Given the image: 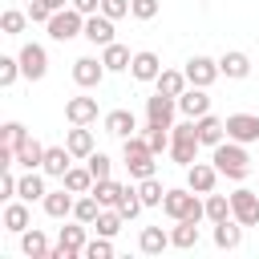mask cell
Wrapping results in <instances>:
<instances>
[{
    "label": "cell",
    "mask_w": 259,
    "mask_h": 259,
    "mask_svg": "<svg viewBox=\"0 0 259 259\" xmlns=\"http://www.w3.org/2000/svg\"><path fill=\"white\" fill-rule=\"evenodd\" d=\"M198 125L194 121H182V125H174V142H170V150H174V162H182V166H190L194 162V154H198Z\"/></svg>",
    "instance_id": "obj_1"
},
{
    "label": "cell",
    "mask_w": 259,
    "mask_h": 259,
    "mask_svg": "<svg viewBox=\"0 0 259 259\" xmlns=\"http://www.w3.org/2000/svg\"><path fill=\"white\" fill-rule=\"evenodd\" d=\"M125 166H130L134 178H150L154 174V146L138 142V138H125Z\"/></svg>",
    "instance_id": "obj_2"
},
{
    "label": "cell",
    "mask_w": 259,
    "mask_h": 259,
    "mask_svg": "<svg viewBox=\"0 0 259 259\" xmlns=\"http://www.w3.org/2000/svg\"><path fill=\"white\" fill-rule=\"evenodd\" d=\"M162 206H166V214L170 219H202V202L190 194V190H166V198H162Z\"/></svg>",
    "instance_id": "obj_3"
},
{
    "label": "cell",
    "mask_w": 259,
    "mask_h": 259,
    "mask_svg": "<svg viewBox=\"0 0 259 259\" xmlns=\"http://www.w3.org/2000/svg\"><path fill=\"white\" fill-rule=\"evenodd\" d=\"M77 32H85L81 8H65V12H53V16H49V36H53V40H73Z\"/></svg>",
    "instance_id": "obj_4"
},
{
    "label": "cell",
    "mask_w": 259,
    "mask_h": 259,
    "mask_svg": "<svg viewBox=\"0 0 259 259\" xmlns=\"http://www.w3.org/2000/svg\"><path fill=\"white\" fill-rule=\"evenodd\" d=\"M214 166H219V174H227V178H243L247 174V150L243 146H214Z\"/></svg>",
    "instance_id": "obj_5"
},
{
    "label": "cell",
    "mask_w": 259,
    "mask_h": 259,
    "mask_svg": "<svg viewBox=\"0 0 259 259\" xmlns=\"http://www.w3.org/2000/svg\"><path fill=\"white\" fill-rule=\"evenodd\" d=\"M227 134L235 142H259V113H231L227 117Z\"/></svg>",
    "instance_id": "obj_6"
},
{
    "label": "cell",
    "mask_w": 259,
    "mask_h": 259,
    "mask_svg": "<svg viewBox=\"0 0 259 259\" xmlns=\"http://www.w3.org/2000/svg\"><path fill=\"white\" fill-rule=\"evenodd\" d=\"M146 117H150V125H162V130H170V121H174V97L158 89V93L150 97V105H146Z\"/></svg>",
    "instance_id": "obj_7"
},
{
    "label": "cell",
    "mask_w": 259,
    "mask_h": 259,
    "mask_svg": "<svg viewBox=\"0 0 259 259\" xmlns=\"http://www.w3.org/2000/svg\"><path fill=\"white\" fill-rule=\"evenodd\" d=\"M231 210H235V219H239L243 227H255V223H259V198H255L251 190H235V194H231Z\"/></svg>",
    "instance_id": "obj_8"
},
{
    "label": "cell",
    "mask_w": 259,
    "mask_h": 259,
    "mask_svg": "<svg viewBox=\"0 0 259 259\" xmlns=\"http://www.w3.org/2000/svg\"><path fill=\"white\" fill-rule=\"evenodd\" d=\"M45 69H49L45 49H40V45H24V49H20V73H24V77H32V81H40V77H45Z\"/></svg>",
    "instance_id": "obj_9"
},
{
    "label": "cell",
    "mask_w": 259,
    "mask_h": 259,
    "mask_svg": "<svg viewBox=\"0 0 259 259\" xmlns=\"http://www.w3.org/2000/svg\"><path fill=\"white\" fill-rule=\"evenodd\" d=\"M105 77V61H93V57H81V61H73V81L77 85H97Z\"/></svg>",
    "instance_id": "obj_10"
},
{
    "label": "cell",
    "mask_w": 259,
    "mask_h": 259,
    "mask_svg": "<svg viewBox=\"0 0 259 259\" xmlns=\"http://www.w3.org/2000/svg\"><path fill=\"white\" fill-rule=\"evenodd\" d=\"M65 117H69L73 125H89V121H97V101H93V97H73V101L65 105Z\"/></svg>",
    "instance_id": "obj_11"
},
{
    "label": "cell",
    "mask_w": 259,
    "mask_h": 259,
    "mask_svg": "<svg viewBox=\"0 0 259 259\" xmlns=\"http://www.w3.org/2000/svg\"><path fill=\"white\" fill-rule=\"evenodd\" d=\"M85 36L93 40V45H113V16H89L85 20Z\"/></svg>",
    "instance_id": "obj_12"
},
{
    "label": "cell",
    "mask_w": 259,
    "mask_h": 259,
    "mask_svg": "<svg viewBox=\"0 0 259 259\" xmlns=\"http://www.w3.org/2000/svg\"><path fill=\"white\" fill-rule=\"evenodd\" d=\"M214 77H219V65L206 61V57H194V61L186 65V81H190V85H202V89H206Z\"/></svg>",
    "instance_id": "obj_13"
},
{
    "label": "cell",
    "mask_w": 259,
    "mask_h": 259,
    "mask_svg": "<svg viewBox=\"0 0 259 259\" xmlns=\"http://www.w3.org/2000/svg\"><path fill=\"white\" fill-rule=\"evenodd\" d=\"M45 150H49V146H40L36 138H24V142L16 146V162H20L24 170H36V166H45Z\"/></svg>",
    "instance_id": "obj_14"
},
{
    "label": "cell",
    "mask_w": 259,
    "mask_h": 259,
    "mask_svg": "<svg viewBox=\"0 0 259 259\" xmlns=\"http://www.w3.org/2000/svg\"><path fill=\"white\" fill-rule=\"evenodd\" d=\"M186 170H190V190H198V194H210V190H214L219 166H202V162H190Z\"/></svg>",
    "instance_id": "obj_15"
},
{
    "label": "cell",
    "mask_w": 259,
    "mask_h": 259,
    "mask_svg": "<svg viewBox=\"0 0 259 259\" xmlns=\"http://www.w3.org/2000/svg\"><path fill=\"white\" fill-rule=\"evenodd\" d=\"M130 73H134L138 81H158L162 65H158V57H154V53H134V61H130Z\"/></svg>",
    "instance_id": "obj_16"
},
{
    "label": "cell",
    "mask_w": 259,
    "mask_h": 259,
    "mask_svg": "<svg viewBox=\"0 0 259 259\" xmlns=\"http://www.w3.org/2000/svg\"><path fill=\"white\" fill-rule=\"evenodd\" d=\"M178 105H182V113H186V117H202V113L210 109V97L202 93V85H194L190 93H182V97H178Z\"/></svg>",
    "instance_id": "obj_17"
},
{
    "label": "cell",
    "mask_w": 259,
    "mask_h": 259,
    "mask_svg": "<svg viewBox=\"0 0 259 259\" xmlns=\"http://www.w3.org/2000/svg\"><path fill=\"white\" fill-rule=\"evenodd\" d=\"M69 158H73V154H69V146H49V150H45V166H40V170H45V174H57V178H65V170H69Z\"/></svg>",
    "instance_id": "obj_18"
},
{
    "label": "cell",
    "mask_w": 259,
    "mask_h": 259,
    "mask_svg": "<svg viewBox=\"0 0 259 259\" xmlns=\"http://www.w3.org/2000/svg\"><path fill=\"white\" fill-rule=\"evenodd\" d=\"M223 130H227V121H219V117H210V113L198 117V142H202V146H219V142H223Z\"/></svg>",
    "instance_id": "obj_19"
},
{
    "label": "cell",
    "mask_w": 259,
    "mask_h": 259,
    "mask_svg": "<svg viewBox=\"0 0 259 259\" xmlns=\"http://www.w3.org/2000/svg\"><path fill=\"white\" fill-rule=\"evenodd\" d=\"M65 146H69V154H73V158H89V154H93V134H89L85 125H73Z\"/></svg>",
    "instance_id": "obj_20"
},
{
    "label": "cell",
    "mask_w": 259,
    "mask_h": 259,
    "mask_svg": "<svg viewBox=\"0 0 259 259\" xmlns=\"http://www.w3.org/2000/svg\"><path fill=\"white\" fill-rule=\"evenodd\" d=\"M134 125H138V121H134V113H130V109H113V113L105 117V130H109V134H117V138H134Z\"/></svg>",
    "instance_id": "obj_21"
},
{
    "label": "cell",
    "mask_w": 259,
    "mask_h": 259,
    "mask_svg": "<svg viewBox=\"0 0 259 259\" xmlns=\"http://www.w3.org/2000/svg\"><path fill=\"white\" fill-rule=\"evenodd\" d=\"M219 73H227V77H247V73H251L247 53H227V57L219 61Z\"/></svg>",
    "instance_id": "obj_22"
},
{
    "label": "cell",
    "mask_w": 259,
    "mask_h": 259,
    "mask_svg": "<svg viewBox=\"0 0 259 259\" xmlns=\"http://www.w3.org/2000/svg\"><path fill=\"white\" fill-rule=\"evenodd\" d=\"M93 194H97V202H101V206H117V202H121V194H125V186H121V182H113V178H101Z\"/></svg>",
    "instance_id": "obj_23"
},
{
    "label": "cell",
    "mask_w": 259,
    "mask_h": 259,
    "mask_svg": "<svg viewBox=\"0 0 259 259\" xmlns=\"http://www.w3.org/2000/svg\"><path fill=\"white\" fill-rule=\"evenodd\" d=\"M45 210H49L53 219H69V214H73V198H69L65 190H53V194H45Z\"/></svg>",
    "instance_id": "obj_24"
},
{
    "label": "cell",
    "mask_w": 259,
    "mask_h": 259,
    "mask_svg": "<svg viewBox=\"0 0 259 259\" xmlns=\"http://www.w3.org/2000/svg\"><path fill=\"white\" fill-rule=\"evenodd\" d=\"M20 247H24V255H28V259H49V239H45L40 231H24Z\"/></svg>",
    "instance_id": "obj_25"
},
{
    "label": "cell",
    "mask_w": 259,
    "mask_h": 259,
    "mask_svg": "<svg viewBox=\"0 0 259 259\" xmlns=\"http://www.w3.org/2000/svg\"><path fill=\"white\" fill-rule=\"evenodd\" d=\"M16 194H20L24 202H32V198H45V178H40L36 170H32V174H24V178H20V190H16Z\"/></svg>",
    "instance_id": "obj_26"
},
{
    "label": "cell",
    "mask_w": 259,
    "mask_h": 259,
    "mask_svg": "<svg viewBox=\"0 0 259 259\" xmlns=\"http://www.w3.org/2000/svg\"><path fill=\"white\" fill-rule=\"evenodd\" d=\"M101 61H105V69H130L134 57H130L125 45H105V57H101Z\"/></svg>",
    "instance_id": "obj_27"
},
{
    "label": "cell",
    "mask_w": 259,
    "mask_h": 259,
    "mask_svg": "<svg viewBox=\"0 0 259 259\" xmlns=\"http://www.w3.org/2000/svg\"><path fill=\"white\" fill-rule=\"evenodd\" d=\"M65 186H69L73 194H85V190L93 186V174H89V170H77V166H69V170H65Z\"/></svg>",
    "instance_id": "obj_28"
},
{
    "label": "cell",
    "mask_w": 259,
    "mask_h": 259,
    "mask_svg": "<svg viewBox=\"0 0 259 259\" xmlns=\"http://www.w3.org/2000/svg\"><path fill=\"white\" fill-rule=\"evenodd\" d=\"M166 243H170L166 231H158V227H146V231H142V251H146V255H158Z\"/></svg>",
    "instance_id": "obj_29"
},
{
    "label": "cell",
    "mask_w": 259,
    "mask_h": 259,
    "mask_svg": "<svg viewBox=\"0 0 259 259\" xmlns=\"http://www.w3.org/2000/svg\"><path fill=\"white\" fill-rule=\"evenodd\" d=\"M182 85H186V73H158V89H162V93L182 97Z\"/></svg>",
    "instance_id": "obj_30"
},
{
    "label": "cell",
    "mask_w": 259,
    "mask_h": 259,
    "mask_svg": "<svg viewBox=\"0 0 259 259\" xmlns=\"http://www.w3.org/2000/svg\"><path fill=\"white\" fill-rule=\"evenodd\" d=\"M4 227H8V231H24V227H28V210H24L20 202L4 206Z\"/></svg>",
    "instance_id": "obj_31"
},
{
    "label": "cell",
    "mask_w": 259,
    "mask_h": 259,
    "mask_svg": "<svg viewBox=\"0 0 259 259\" xmlns=\"http://www.w3.org/2000/svg\"><path fill=\"white\" fill-rule=\"evenodd\" d=\"M121 219H125L121 210H101V214H97V231L109 239V235H117V231H121Z\"/></svg>",
    "instance_id": "obj_32"
},
{
    "label": "cell",
    "mask_w": 259,
    "mask_h": 259,
    "mask_svg": "<svg viewBox=\"0 0 259 259\" xmlns=\"http://www.w3.org/2000/svg\"><path fill=\"white\" fill-rule=\"evenodd\" d=\"M174 243H178V247H194V243H198V227H194V219H178Z\"/></svg>",
    "instance_id": "obj_33"
},
{
    "label": "cell",
    "mask_w": 259,
    "mask_h": 259,
    "mask_svg": "<svg viewBox=\"0 0 259 259\" xmlns=\"http://www.w3.org/2000/svg\"><path fill=\"white\" fill-rule=\"evenodd\" d=\"M206 214H210L214 223H223V219H231L235 210H231V202H227L223 194H210V198H206Z\"/></svg>",
    "instance_id": "obj_34"
},
{
    "label": "cell",
    "mask_w": 259,
    "mask_h": 259,
    "mask_svg": "<svg viewBox=\"0 0 259 259\" xmlns=\"http://www.w3.org/2000/svg\"><path fill=\"white\" fill-rule=\"evenodd\" d=\"M73 214H77L81 223H97V214H101V202H97V194H93V198H81V202L73 206Z\"/></svg>",
    "instance_id": "obj_35"
},
{
    "label": "cell",
    "mask_w": 259,
    "mask_h": 259,
    "mask_svg": "<svg viewBox=\"0 0 259 259\" xmlns=\"http://www.w3.org/2000/svg\"><path fill=\"white\" fill-rule=\"evenodd\" d=\"M138 194H142V202H162V198H166V190H162V182H158L154 174L142 178V190H138Z\"/></svg>",
    "instance_id": "obj_36"
},
{
    "label": "cell",
    "mask_w": 259,
    "mask_h": 259,
    "mask_svg": "<svg viewBox=\"0 0 259 259\" xmlns=\"http://www.w3.org/2000/svg\"><path fill=\"white\" fill-rule=\"evenodd\" d=\"M214 243H219V247H239V227L223 219V223H219V231H214Z\"/></svg>",
    "instance_id": "obj_37"
},
{
    "label": "cell",
    "mask_w": 259,
    "mask_h": 259,
    "mask_svg": "<svg viewBox=\"0 0 259 259\" xmlns=\"http://www.w3.org/2000/svg\"><path fill=\"white\" fill-rule=\"evenodd\" d=\"M117 210H121V214H125V219H134V214H138V210H142V194H138V190H130V186H125V194H121V202H117Z\"/></svg>",
    "instance_id": "obj_38"
},
{
    "label": "cell",
    "mask_w": 259,
    "mask_h": 259,
    "mask_svg": "<svg viewBox=\"0 0 259 259\" xmlns=\"http://www.w3.org/2000/svg\"><path fill=\"white\" fill-rule=\"evenodd\" d=\"M61 4H65V0H32L28 16H32V20H49V16H53V12L61 8Z\"/></svg>",
    "instance_id": "obj_39"
},
{
    "label": "cell",
    "mask_w": 259,
    "mask_h": 259,
    "mask_svg": "<svg viewBox=\"0 0 259 259\" xmlns=\"http://www.w3.org/2000/svg\"><path fill=\"white\" fill-rule=\"evenodd\" d=\"M89 174H93V182L109 178V158L105 154H89Z\"/></svg>",
    "instance_id": "obj_40"
},
{
    "label": "cell",
    "mask_w": 259,
    "mask_h": 259,
    "mask_svg": "<svg viewBox=\"0 0 259 259\" xmlns=\"http://www.w3.org/2000/svg\"><path fill=\"white\" fill-rule=\"evenodd\" d=\"M61 243L73 247V251H81V247H85V231H81V227H61Z\"/></svg>",
    "instance_id": "obj_41"
},
{
    "label": "cell",
    "mask_w": 259,
    "mask_h": 259,
    "mask_svg": "<svg viewBox=\"0 0 259 259\" xmlns=\"http://www.w3.org/2000/svg\"><path fill=\"white\" fill-rule=\"evenodd\" d=\"M16 69H20V57H0V85H12L16 81Z\"/></svg>",
    "instance_id": "obj_42"
},
{
    "label": "cell",
    "mask_w": 259,
    "mask_h": 259,
    "mask_svg": "<svg viewBox=\"0 0 259 259\" xmlns=\"http://www.w3.org/2000/svg\"><path fill=\"white\" fill-rule=\"evenodd\" d=\"M130 12H134L138 20H150V16L158 12V0H130Z\"/></svg>",
    "instance_id": "obj_43"
},
{
    "label": "cell",
    "mask_w": 259,
    "mask_h": 259,
    "mask_svg": "<svg viewBox=\"0 0 259 259\" xmlns=\"http://www.w3.org/2000/svg\"><path fill=\"white\" fill-rule=\"evenodd\" d=\"M24 138H28V134H24V125H16V121H8V125H4V146H12V150H16Z\"/></svg>",
    "instance_id": "obj_44"
},
{
    "label": "cell",
    "mask_w": 259,
    "mask_h": 259,
    "mask_svg": "<svg viewBox=\"0 0 259 259\" xmlns=\"http://www.w3.org/2000/svg\"><path fill=\"white\" fill-rule=\"evenodd\" d=\"M0 28H4V32H20V28H24V12H4V16H0Z\"/></svg>",
    "instance_id": "obj_45"
},
{
    "label": "cell",
    "mask_w": 259,
    "mask_h": 259,
    "mask_svg": "<svg viewBox=\"0 0 259 259\" xmlns=\"http://www.w3.org/2000/svg\"><path fill=\"white\" fill-rule=\"evenodd\" d=\"M146 142H150V146H154V154H158V150H166V146H170V134H166L162 125H150V138H146Z\"/></svg>",
    "instance_id": "obj_46"
},
{
    "label": "cell",
    "mask_w": 259,
    "mask_h": 259,
    "mask_svg": "<svg viewBox=\"0 0 259 259\" xmlns=\"http://www.w3.org/2000/svg\"><path fill=\"white\" fill-rule=\"evenodd\" d=\"M101 12L117 20V16H125V12H130V0H101Z\"/></svg>",
    "instance_id": "obj_47"
},
{
    "label": "cell",
    "mask_w": 259,
    "mask_h": 259,
    "mask_svg": "<svg viewBox=\"0 0 259 259\" xmlns=\"http://www.w3.org/2000/svg\"><path fill=\"white\" fill-rule=\"evenodd\" d=\"M85 255H89V259H109V255H113V247H109L105 239H101V243H85Z\"/></svg>",
    "instance_id": "obj_48"
},
{
    "label": "cell",
    "mask_w": 259,
    "mask_h": 259,
    "mask_svg": "<svg viewBox=\"0 0 259 259\" xmlns=\"http://www.w3.org/2000/svg\"><path fill=\"white\" fill-rule=\"evenodd\" d=\"M73 8H81V12H97L101 0H73Z\"/></svg>",
    "instance_id": "obj_49"
}]
</instances>
